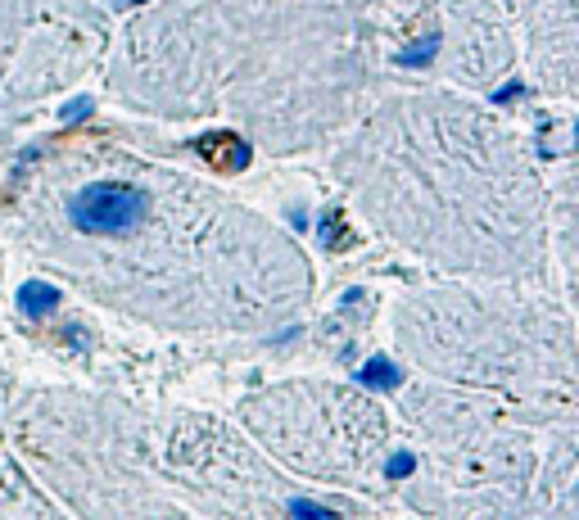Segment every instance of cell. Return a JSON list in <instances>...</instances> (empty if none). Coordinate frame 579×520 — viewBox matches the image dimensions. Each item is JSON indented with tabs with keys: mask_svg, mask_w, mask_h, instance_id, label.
Segmentation results:
<instances>
[{
	"mask_svg": "<svg viewBox=\"0 0 579 520\" xmlns=\"http://www.w3.org/2000/svg\"><path fill=\"white\" fill-rule=\"evenodd\" d=\"M145 213H150L145 190L123 186V181H95L68 199V218L82 236H123V231L141 227Z\"/></svg>",
	"mask_w": 579,
	"mask_h": 520,
	"instance_id": "cell-1",
	"label": "cell"
},
{
	"mask_svg": "<svg viewBox=\"0 0 579 520\" xmlns=\"http://www.w3.org/2000/svg\"><path fill=\"white\" fill-rule=\"evenodd\" d=\"M190 150L200 154L204 163L222 168V172H240V168H249V145L240 141L236 132H204V136H195V141H190Z\"/></svg>",
	"mask_w": 579,
	"mask_h": 520,
	"instance_id": "cell-2",
	"label": "cell"
},
{
	"mask_svg": "<svg viewBox=\"0 0 579 520\" xmlns=\"http://www.w3.org/2000/svg\"><path fill=\"white\" fill-rule=\"evenodd\" d=\"M59 285H50V281H23L19 285V308L28 312V317H46V312H55L59 308Z\"/></svg>",
	"mask_w": 579,
	"mask_h": 520,
	"instance_id": "cell-3",
	"label": "cell"
},
{
	"mask_svg": "<svg viewBox=\"0 0 579 520\" xmlns=\"http://www.w3.org/2000/svg\"><path fill=\"white\" fill-rule=\"evenodd\" d=\"M358 380H362V385H367V389H399L403 371H399V367H394V362H390V358H385V353H380V358L362 362Z\"/></svg>",
	"mask_w": 579,
	"mask_h": 520,
	"instance_id": "cell-4",
	"label": "cell"
},
{
	"mask_svg": "<svg viewBox=\"0 0 579 520\" xmlns=\"http://www.w3.org/2000/svg\"><path fill=\"white\" fill-rule=\"evenodd\" d=\"M435 50H439V37H435V32H426V37H421V41H412V46L403 50V55H399V64L421 68V64H430V55H435Z\"/></svg>",
	"mask_w": 579,
	"mask_h": 520,
	"instance_id": "cell-5",
	"label": "cell"
},
{
	"mask_svg": "<svg viewBox=\"0 0 579 520\" xmlns=\"http://www.w3.org/2000/svg\"><path fill=\"white\" fill-rule=\"evenodd\" d=\"M91 109H95V100L91 95H77V100H68L64 109H59V118H64V123H86V118H91Z\"/></svg>",
	"mask_w": 579,
	"mask_h": 520,
	"instance_id": "cell-6",
	"label": "cell"
},
{
	"mask_svg": "<svg viewBox=\"0 0 579 520\" xmlns=\"http://www.w3.org/2000/svg\"><path fill=\"white\" fill-rule=\"evenodd\" d=\"M290 516H317V520H322V516H331V507H322V502H304V498H295V502H290Z\"/></svg>",
	"mask_w": 579,
	"mask_h": 520,
	"instance_id": "cell-7",
	"label": "cell"
},
{
	"mask_svg": "<svg viewBox=\"0 0 579 520\" xmlns=\"http://www.w3.org/2000/svg\"><path fill=\"white\" fill-rule=\"evenodd\" d=\"M412 457L408 453H399V457H390V462H385V475H390V480H399V475H412Z\"/></svg>",
	"mask_w": 579,
	"mask_h": 520,
	"instance_id": "cell-8",
	"label": "cell"
},
{
	"mask_svg": "<svg viewBox=\"0 0 579 520\" xmlns=\"http://www.w3.org/2000/svg\"><path fill=\"white\" fill-rule=\"evenodd\" d=\"M123 5H141V0H123Z\"/></svg>",
	"mask_w": 579,
	"mask_h": 520,
	"instance_id": "cell-9",
	"label": "cell"
}]
</instances>
